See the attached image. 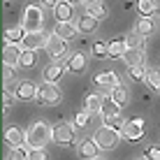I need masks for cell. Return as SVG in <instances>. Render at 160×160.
Wrapping results in <instances>:
<instances>
[{
    "label": "cell",
    "instance_id": "cell-17",
    "mask_svg": "<svg viewBox=\"0 0 160 160\" xmlns=\"http://www.w3.org/2000/svg\"><path fill=\"white\" fill-rule=\"evenodd\" d=\"M63 72H65L63 65L51 63V65H47V68L42 70V77H44V81H49V84H58L60 77H63Z\"/></svg>",
    "mask_w": 160,
    "mask_h": 160
},
{
    "label": "cell",
    "instance_id": "cell-36",
    "mask_svg": "<svg viewBox=\"0 0 160 160\" xmlns=\"http://www.w3.org/2000/svg\"><path fill=\"white\" fill-rule=\"evenodd\" d=\"M104 125H109V128H116V130H123V125H125V118L121 116H114V118H107V121H102Z\"/></svg>",
    "mask_w": 160,
    "mask_h": 160
},
{
    "label": "cell",
    "instance_id": "cell-41",
    "mask_svg": "<svg viewBox=\"0 0 160 160\" xmlns=\"http://www.w3.org/2000/svg\"><path fill=\"white\" fill-rule=\"evenodd\" d=\"M156 12L160 14V0H156Z\"/></svg>",
    "mask_w": 160,
    "mask_h": 160
},
{
    "label": "cell",
    "instance_id": "cell-3",
    "mask_svg": "<svg viewBox=\"0 0 160 160\" xmlns=\"http://www.w3.org/2000/svg\"><path fill=\"white\" fill-rule=\"evenodd\" d=\"M21 26L26 28V32H35V30H42L44 26V14L37 5H28L23 9V19H21Z\"/></svg>",
    "mask_w": 160,
    "mask_h": 160
},
{
    "label": "cell",
    "instance_id": "cell-4",
    "mask_svg": "<svg viewBox=\"0 0 160 160\" xmlns=\"http://www.w3.org/2000/svg\"><path fill=\"white\" fill-rule=\"evenodd\" d=\"M53 142L58 146H72L77 142V125L74 123H58L53 128Z\"/></svg>",
    "mask_w": 160,
    "mask_h": 160
},
{
    "label": "cell",
    "instance_id": "cell-1",
    "mask_svg": "<svg viewBox=\"0 0 160 160\" xmlns=\"http://www.w3.org/2000/svg\"><path fill=\"white\" fill-rule=\"evenodd\" d=\"M53 139V130L47 121H35L26 130V144L28 146H47Z\"/></svg>",
    "mask_w": 160,
    "mask_h": 160
},
{
    "label": "cell",
    "instance_id": "cell-5",
    "mask_svg": "<svg viewBox=\"0 0 160 160\" xmlns=\"http://www.w3.org/2000/svg\"><path fill=\"white\" fill-rule=\"evenodd\" d=\"M121 135H123L125 139H130V142L142 139V137H144V118H130V121H125Z\"/></svg>",
    "mask_w": 160,
    "mask_h": 160
},
{
    "label": "cell",
    "instance_id": "cell-2",
    "mask_svg": "<svg viewBox=\"0 0 160 160\" xmlns=\"http://www.w3.org/2000/svg\"><path fill=\"white\" fill-rule=\"evenodd\" d=\"M121 130L116 128H109V125H102L100 130L95 132V142L98 146H100V151H112V148H116L121 144Z\"/></svg>",
    "mask_w": 160,
    "mask_h": 160
},
{
    "label": "cell",
    "instance_id": "cell-44",
    "mask_svg": "<svg viewBox=\"0 0 160 160\" xmlns=\"http://www.w3.org/2000/svg\"><path fill=\"white\" fill-rule=\"evenodd\" d=\"M135 160H148V158H135Z\"/></svg>",
    "mask_w": 160,
    "mask_h": 160
},
{
    "label": "cell",
    "instance_id": "cell-42",
    "mask_svg": "<svg viewBox=\"0 0 160 160\" xmlns=\"http://www.w3.org/2000/svg\"><path fill=\"white\" fill-rule=\"evenodd\" d=\"M70 2H72V5H77V2H86V0H70Z\"/></svg>",
    "mask_w": 160,
    "mask_h": 160
},
{
    "label": "cell",
    "instance_id": "cell-23",
    "mask_svg": "<svg viewBox=\"0 0 160 160\" xmlns=\"http://www.w3.org/2000/svg\"><path fill=\"white\" fill-rule=\"evenodd\" d=\"M77 28H79V32H95L98 30V19L95 16H91V14H84L79 21H77Z\"/></svg>",
    "mask_w": 160,
    "mask_h": 160
},
{
    "label": "cell",
    "instance_id": "cell-14",
    "mask_svg": "<svg viewBox=\"0 0 160 160\" xmlns=\"http://www.w3.org/2000/svg\"><path fill=\"white\" fill-rule=\"evenodd\" d=\"M53 16H56V21H72L74 16V7L70 0H60V2L53 7Z\"/></svg>",
    "mask_w": 160,
    "mask_h": 160
},
{
    "label": "cell",
    "instance_id": "cell-7",
    "mask_svg": "<svg viewBox=\"0 0 160 160\" xmlns=\"http://www.w3.org/2000/svg\"><path fill=\"white\" fill-rule=\"evenodd\" d=\"M44 49H47V53H49L51 58H63V56H65V51H68V40H63L60 35L51 32Z\"/></svg>",
    "mask_w": 160,
    "mask_h": 160
},
{
    "label": "cell",
    "instance_id": "cell-15",
    "mask_svg": "<svg viewBox=\"0 0 160 160\" xmlns=\"http://www.w3.org/2000/svg\"><path fill=\"white\" fill-rule=\"evenodd\" d=\"M77 151H79V156H81V158L93 160V158L98 156V151H100V146H98L95 137H93V139H81V142H79V148H77Z\"/></svg>",
    "mask_w": 160,
    "mask_h": 160
},
{
    "label": "cell",
    "instance_id": "cell-8",
    "mask_svg": "<svg viewBox=\"0 0 160 160\" xmlns=\"http://www.w3.org/2000/svg\"><path fill=\"white\" fill-rule=\"evenodd\" d=\"M47 40L49 35L44 30H35V32H26L23 40H21V49H32V51H37V49L47 47Z\"/></svg>",
    "mask_w": 160,
    "mask_h": 160
},
{
    "label": "cell",
    "instance_id": "cell-19",
    "mask_svg": "<svg viewBox=\"0 0 160 160\" xmlns=\"http://www.w3.org/2000/svg\"><path fill=\"white\" fill-rule=\"evenodd\" d=\"M5 142H7L9 146H21V144H26V132H21L19 128L9 125V128L5 130Z\"/></svg>",
    "mask_w": 160,
    "mask_h": 160
},
{
    "label": "cell",
    "instance_id": "cell-18",
    "mask_svg": "<svg viewBox=\"0 0 160 160\" xmlns=\"http://www.w3.org/2000/svg\"><path fill=\"white\" fill-rule=\"evenodd\" d=\"M107 47H109V58H123V53L128 51L125 37H114V40L107 42Z\"/></svg>",
    "mask_w": 160,
    "mask_h": 160
},
{
    "label": "cell",
    "instance_id": "cell-13",
    "mask_svg": "<svg viewBox=\"0 0 160 160\" xmlns=\"http://www.w3.org/2000/svg\"><path fill=\"white\" fill-rule=\"evenodd\" d=\"M21 51H23V49H21V44H7L5 42V49H2V60L7 65H19V58H21Z\"/></svg>",
    "mask_w": 160,
    "mask_h": 160
},
{
    "label": "cell",
    "instance_id": "cell-33",
    "mask_svg": "<svg viewBox=\"0 0 160 160\" xmlns=\"http://www.w3.org/2000/svg\"><path fill=\"white\" fill-rule=\"evenodd\" d=\"M93 56H95V58L109 56V47H107L104 42H95V44H93Z\"/></svg>",
    "mask_w": 160,
    "mask_h": 160
},
{
    "label": "cell",
    "instance_id": "cell-28",
    "mask_svg": "<svg viewBox=\"0 0 160 160\" xmlns=\"http://www.w3.org/2000/svg\"><path fill=\"white\" fill-rule=\"evenodd\" d=\"M7 160H30V148H26L23 144L21 146H12Z\"/></svg>",
    "mask_w": 160,
    "mask_h": 160
},
{
    "label": "cell",
    "instance_id": "cell-9",
    "mask_svg": "<svg viewBox=\"0 0 160 160\" xmlns=\"http://www.w3.org/2000/svg\"><path fill=\"white\" fill-rule=\"evenodd\" d=\"M86 65H88V56L84 51H74L72 56L65 60V70H70V72H74V74H81L86 70Z\"/></svg>",
    "mask_w": 160,
    "mask_h": 160
},
{
    "label": "cell",
    "instance_id": "cell-16",
    "mask_svg": "<svg viewBox=\"0 0 160 160\" xmlns=\"http://www.w3.org/2000/svg\"><path fill=\"white\" fill-rule=\"evenodd\" d=\"M118 114H121V104H118V102H114V98H112V95L104 98V100H102V109H100L102 121L114 118V116H118Z\"/></svg>",
    "mask_w": 160,
    "mask_h": 160
},
{
    "label": "cell",
    "instance_id": "cell-34",
    "mask_svg": "<svg viewBox=\"0 0 160 160\" xmlns=\"http://www.w3.org/2000/svg\"><path fill=\"white\" fill-rule=\"evenodd\" d=\"M88 121H91V114H88L86 109H84V112H77V116H74V125H77V128H86Z\"/></svg>",
    "mask_w": 160,
    "mask_h": 160
},
{
    "label": "cell",
    "instance_id": "cell-38",
    "mask_svg": "<svg viewBox=\"0 0 160 160\" xmlns=\"http://www.w3.org/2000/svg\"><path fill=\"white\" fill-rule=\"evenodd\" d=\"M14 65H7L5 63V70H2V79H5V84H7V81H12V77H14Z\"/></svg>",
    "mask_w": 160,
    "mask_h": 160
},
{
    "label": "cell",
    "instance_id": "cell-25",
    "mask_svg": "<svg viewBox=\"0 0 160 160\" xmlns=\"http://www.w3.org/2000/svg\"><path fill=\"white\" fill-rule=\"evenodd\" d=\"M23 35H26V28H23V26L7 28V30H5V42H7V44H21Z\"/></svg>",
    "mask_w": 160,
    "mask_h": 160
},
{
    "label": "cell",
    "instance_id": "cell-35",
    "mask_svg": "<svg viewBox=\"0 0 160 160\" xmlns=\"http://www.w3.org/2000/svg\"><path fill=\"white\" fill-rule=\"evenodd\" d=\"M144 158H148V160H160V146L148 144V146L144 148Z\"/></svg>",
    "mask_w": 160,
    "mask_h": 160
},
{
    "label": "cell",
    "instance_id": "cell-37",
    "mask_svg": "<svg viewBox=\"0 0 160 160\" xmlns=\"http://www.w3.org/2000/svg\"><path fill=\"white\" fill-rule=\"evenodd\" d=\"M30 160H47L44 146H30Z\"/></svg>",
    "mask_w": 160,
    "mask_h": 160
},
{
    "label": "cell",
    "instance_id": "cell-30",
    "mask_svg": "<svg viewBox=\"0 0 160 160\" xmlns=\"http://www.w3.org/2000/svg\"><path fill=\"white\" fill-rule=\"evenodd\" d=\"M125 44H128V49H139L144 47V35H139L137 30H132L125 35Z\"/></svg>",
    "mask_w": 160,
    "mask_h": 160
},
{
    "label": "cell",
    "instance_id": "cell-6",
    "mask_svg": "<svg viewBox=\"0 0 160 160\" xmlns=\"http://www.w3.org/2000/svg\"><path fill=\"white\" fill-rule=\"evenodd\" d=\"M37 100L42 104H58L60 102V91L56 84H49V81H44L40 86V91H37Z\"/></svg>",
    "mask_w": 160,
    "mask_h": 160
},
{
    "label": "cell",
    "instance_id": "cell-43",
    "mask_svg": "<svg viewBox=\"0 0 160 160\" xmlns=\"http://www.w3.org/2000/svg\"><path fill=\"white\" fill-rule=\"evenodd\" d=\"M93 160H104V158H100V156H95V158H93Z\"/></svg>",
    "mask_w": 160,
    "mask_h": 160
},
{
    "label": "cell",
    "instance_id": "cell-12",
    "mask_svg": "<svg viewBox=\"0 0 160 160\" xmlns=\"http://www.w3.org/2000/svg\"><path fill=\"white\" fill-rule=\"evenodd\" d=\"M53 32L56 35H60L63 40H74L77 37V32H79V28H77V23H72V21H58L56 23V28H53Z\"/></svg>",
    "mask_w": 160,
    "mask_h": 160
},
{
    "label": "cell",
    "instance_id": "cell-24",
    "mask_svg": "<svg viewBox=\"0 0 160 160\" xmlns=\"http://www.w3.org/2000/svg\"><path fill=\"white\" fill-rule=\"evenodd\" d=\"M139 35L148 37L151 32H156V21H153V16H142L139 21H137V28H135Z\"/></svg>",
    "mask_w": 160,
    "mask_h": 160
},
{
    "label": "cell",
    "instance_id": "cell-40",
    "mask_svg": "<svg viewBox=\"0 0 160 160\" xmlns=\"http://www.w3.org/2000/svg\"><path fill=\"white\" fill-rule=\"evenodd\" d=\"M44 5H47V7H56V5L60 2V0H42Z\"/></svg>",
    "mask_w": 160,
    "mask_h": 160
},
{
    "label": "cell",
    "instance_id": "cell-29",
    "mask_svg": "<svg viewBox=\"0 0 160 160\" xmlns=\"http://www.w3.org/2000/svg\"><path fill=\"white\" fill-rule=\"evenodd\" d=\"M128 74H130V79H132V81L142 84V81H146V74H148V72L144 70V65H130Z\"/></svg>",
    "mask_w": 160,
    "mask_h": 160
},
{
    "label": "cell",
    "instance_id": "cell-21",
    "mask_svg": "<svg viewBox=\"0 0 160 160\" xmlns=\"http://www.w3.org/2000/svg\"><path fill=\"white\" fill-rule=\"evenodd\" d=\"M86 14L95 16L98 21H102L104 16H107V5L102 2V0H93V2H86Z\"/></svg>",
    "mask_w": 160,
    "mask_h": 160
},
{
    "label": "cell",
    "instance_id": "cell-32",
    "mask_svg": "<svg viewBox=\"0 0 160 160\" xmlns=\"http://www.w3.org/2000/svg\"><path fill=\"white\" fill-rule=\"evenodd\" d=\"M146 84H148V88H153V91L160 93V70H148Z\"/></svg>",
    "mask_w": 160,
    "mask_h": 160
},
{
    "label": "cell",
    "instance_id": "cell-20",
    "mask_svg": "<svg viewBox=\"0 0 160 160\" xmlns=\"http://www.w3.org/2000/svg\"><path fill=\"white\" fill-rule=\"evenodd\" d=\"M144 58H146V53H144V47H139V49H128V51L123 53V60H125V65H144Z\"/></svg>",
    "mask_w": 160,
    "mask_h": 160
},
{
    "label": "cell",
    "instance_id": "cell-26",
    "mask_svg": "<svg viewBox=\"0 0 160 160\" xmlns=\"http://www.w3.org/2000/svg\"><path fill=\"white\" fill-rule=\"evenodd\" d=\"M112 98H114V102H118L121 107H123V104H128V100H130V91L123 84H118V86L112 88Z\"/></svg>",
    "mask_w": 160,
    "mask_h": 160
},
{
    "label": "cell",
    "instance_id": "cell-31",
    "mask_svg": "<svg viewBox=\"0 0 160 160\" xmlns=\"http://www.w3.org/2000/svg\"><path fill=\"white\" fill-rule=\"evenodd\" d=\"M137 9L142 16H153L156 12V0H137Z\"/></svg>",
    "mask_w": 160,
    "mask_h": 160
},
{
    "label": "cell",
    "instance_id": "cell-11",
    "mask_svg": "<svg viewBox=\"0 0 160 160\" xmlns=\"http://www.w3.org/2000/svg\"><path fill=\"white\" fill-rule=\"evenodd\" d=\"M93 84L100 86V88H114V86H118V84H121V79H118V74H116V72L107 70V72H100V74L93 77Z\"/></svg>",
    "mask_w": 160,
    "mask_h": 160
},
{
    "label": "cell",
    "instance_id": "cell-27",
    "mask_svg": "<svg viewBox=\"0 0 160 160\" xmlns=\"http://www.w3.org/2000/svg\"><path fill=\"white\" fill-rule=\"evenodd\" d=\"M37 63V51H32V49H23L21 51V58H19V68H32V65Z\"/></svg>",
    "mask_w": 160,
    "mask_h": 160
},
{
    "label": "cell",
    "instance_id": "cell-39",
    "mask_svg": "<svg viewBox=\"0 0 160 160\" xmlns=\"http://www.w3.org/2000/svg\"><path fill=\"white\" fill-rule=\"evenodd\" d=\"M12 102H14L12 93H9V91H5V95H2V112H7V109L12 107Z\"/></svg>",
    "mask_w": 160,
    "mask_h": 160
},
{
    "label": "cell",
    "instance_id": "cell-10",
    "mask_svg": "<svg viewBox=\"0 0 160 160\" xmlns=\"http://www.w3.org/2000/svg\"><path fill=\"white\" fill-rule=\"evenodd\" d=\"M37 91H40V86H35L32 81H19V86H16V98L23 100V102L37 100Z\"/></svg>",
    "mask_w": 160,
    "mask_h": 160
},
{
    "label": "cell",
    "instance_id": "cell-22",
    "mask_svg": "<svg viewBox=\"0 0 160 160\" xmlns=\"http://www.w3.org/2000/svg\"><path fill=\"white\" fill-rule=\"evenodd\" d=\"M102 100H104L102 95H98V93H91V95H86V100H84V109H86L88 114H100Z\"/></svg>",
    "mask_w": 160,
    "mask_h": 160
}]
</instances>
